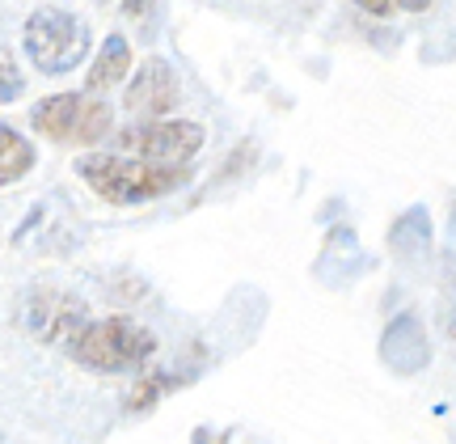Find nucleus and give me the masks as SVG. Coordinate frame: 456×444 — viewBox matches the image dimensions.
Returning a JSON list of instances; mask_svg holds the SVG:
<instances>
[{"mask_svg":"<svg viewBox=\"0 0 456 444\" xmlns=\"http://www.w3.org/2000/svg\"><path fill=\"white\" fill-rule=\"evenodd\" d=\"M363 13H372V17H389L393 13V0H355Z\"/></svg>","mask_w":456,"mask_h":444,"instance_id":"nucleus-11","label":"nucleus"},{"mask_svg":"<svg viewBox=\"0 0 456 444\" xmlns=\"http://www.w3.org/2000/svg\"><path fill=\"white\" fill-rule=\"evenodd\" d=\"M30 127L51 144L94 148L110 136V106L94 94H51L30 111Z\"/></svg>","mask_w":456,"mask_h":444,"instance_id":"nucleus-4","label":"nucleus"},{"mask_svg":"<svg viewBox=\"0 0 456 444\" xmlns=\"http://www.w3.org/2000/svg\"><path fill=\"white\" fill-rule=\"evenodd\" d=\"M127 72H131L127 34H106V43H102V51L94 55V68H89L85 85H89V94H106V89L127 81Z\"/></svg>","mask_w":456,"mask_h":444,"instance_id":"nucleus-7","label":"nucleus"},{"mask_svg":"<svg viewBox=\"0 0 456 444\" xmlns=\"http://www.w3.org/2000/svg\"><path fill=\"white\" fill-rule=\"evenodd\" d=\"M208 132L199 127L195 119H140L135 127H123V132L110 140L114 152H131V157H148V161H174L186 165L203 148Z\"/></svg>","mask_w":456,"mask_h":444,"instance_id":"nucleus-5","label":"nucleus"},{"mask_svg":"<svg viewBox=\"0 0 456 444\" xmlns=\"http://www.w3.org/2000/svg\"><path fill=\"white\" fill-rule=\"evenodd\" d=\"M452 229H456V208H452Z\"/></svg>","mask_w":456,"mask_h":444,"instance_id":"nucleus-13","label":"nucleus"},{"mask_svg":"<svg viewBox=\"0 0 456 444\" xmlns=\"http://www.w3.org/2000/svg\"><path fill=\"white\" fill-rule=\"evenodd\" d=\"M89 43H94V34L85 26V17L64 13V9H38L21 26V47L43 77L72 72L89 55Z\"/></svg>","mask_w":456,"mask_h":444,"instance_id":"nucleus-3","label":"nucleus"},{"mask_svg":"<svg viewBox=\"0 0 456 444\" xmlns=\"http://www.w3.org/2000/svg\"><path fill=\"white\" fill-rule=\"evenodd\" d=\"M64 351L89 373H127L152 360L157 334L135 317H98V322L85 317L64 339Z\"/></svg>","mask_w":456,"mask_h":444,"instance_id":"nucleus-2","label":"nucleus"},{"mask_svg":"<svg viewBox=\"0 0 456 444\" xmlns=\"http://www.w3.org/2000/svg\"><path fill=\"white\" fill-rule=\"evenodd\" d=\"M26 94V77L17 68V55L13 51H0V106H9Z\"/></svg>","mask_w":456,"mask_h":444,"instance_id":"nucleus-9","label":"nucleus"},{"mask_svg":"<svg viewBox=\"0 0 456 444\" xmlns=\"http://www.w3.org/2000/svg\"><path fill=\"white\" fill-rule=\"evenodd\" d=\"M85 178V186L98 199L114 208H135V203H152L182 191L191 182V165L174 161H148V157H131V152H85L72 165Z\"/></svg>","mask_w":456,"mask_h":444,"instance_id":"nucleus-1","label":"nucleus"},{"mask_svg":"<svg viewBox=\"0 0 456 444\" xmlns=\"http://www.w3.org/2000/svg\"><path fill=\"white\" fill-rule=\"evenodd\" d=\"M34 144L21 132H13L9 123H0V186H13L34 169Z\"/></svg>","mask_w":456,"mask_h":444,"instance_id":"nucleus-8","label":"nucleus"},{"mask_svg":"<svg viewBox=\"0 0 456 444\" xmlns=\"http://www.w3.org/2000/svg\"><path fill=\"white\" fill-rule=\"evenodd\" d=\"M393 9H406V13H423V9H431V0H393Z\"/></svg>","mask_w":456,"mask_h":444,"instance_id":"nucleus-12","label":"nucleus"},{"mask_svg":"<svg viewBox=\"0 0 456 444\" xmlns=\"http://www.w3.org/2000/svg\"><path fill=\"white\" fill-rule=\"evenodd\" d=\"M169 385H174L169 377H148V381H140V385H135V394L127 398V407H131V411H148V407H152V402H157V398H161Z\"/></svg>","mask_w":456,"mask_h":444,"instance_id":"nucleus-10","label":"nucleus"},{"mask_svg":"<svg viewBox=\"0 0 456 444\" xmlns=\"http://www.w3.org/2000/svg\"><path fill=\"white\" fill-rule=\"evenodd\" d=\"M178 102H182V81L161 55L135 68V77L127 81V94H123V106H127V115H135V119H161V115H169Z\"/></svg>","mask_w":456,"mask_h":444,"instance_id":"nucleus-6","label":"nucleus"}]
</instances>
